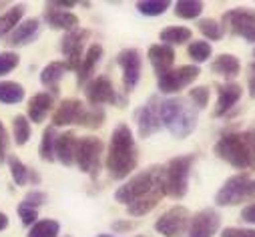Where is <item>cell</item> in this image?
Returning <instances> with one entry per match:
<instances>
[{
  "label": "cell",
  "mask_w": 255,
  "mask_h": 237,
  "mask_svg": "<svg viewBox=\"0 0 255 237\" xmlns=\"http://www.w3.org/2000/svg\"><path fill=\"white\" fill-rule=\"evenodd\" d=\"M165 195L167 193L163 181V167L157 165L133 175L129 181L115 191L117 203L125 205L131 217H143L151 213Z\"/></svg>",
  "instance_id": "cell-1"
},
{
  "label": "cell",
  "mask_w": 255,
  "mask_h": 237,
  "mask_svg": "<svg viewBox=\"0 0 255 237\" xmlns=\"http://www.w3.org/2000/svg\"><path fill=\"white\" fill-rule=\"evenodd\" d=\"M107 171L113 181H125L137 165H139V149L133 137V131L127 123H119L111 135L109 153H107Z\"/></svg>",
  "instance_id": "cell-2"
},
{
  "label": "cell",
  "mask_w": 255,
  "mask_h": 237,
  "mask_svg": "<svg viewBox=\"0 0 255 237\" xmlns=\"http://www.w3.org/2000/svg\"><path fill=\"white\" fill-rule=\"evenodd\" d=\"M161 125L175 137V139H187L197 129L199 111L193 107L189 99L183 97H171L161 101L159 107Z\"/></svg>",
  "instance_id": "cell-3"
},
{
  "label": "cell",
  "mask_w": 255,
  "mask_h": 237,
  "mask_svg": "<svg viewBox=\"0 0 255 237\" xmlns=\"http://www.w3.org/2000/svg\"><path fill=\"white\" fill-rule=\"evenodd\" d=\"M213 151L221 161H225L233 169H239L243 173L255 171V145L247 131L221 135Z\"/></svg>",
  "instance_id": "cell-4"
},
{
  "label": "cell",
  "mask_w": 255,
  "mask_h": 237,
  "mask_svg": "<svg viewBox=\"0 0 255 237\" xmlns=\"http://www.w3.org/2000/svg\"><path fill=\"white\" fill-rule=\"evenodd\" d=\"M195 163V155H177L169 159V163L163 167V181H165V193L179 201L189 191V177L191 169Z\"/></svg>",
  "instance_id": "cell-5"
},
{
  "label": "cell",
  "mask_w": 255,
  "mask_h": 237,
  "mask_svg": "<svg viewBox=\"0 0 255 237\" xmlns=\"http://www.w3.org/2000/svg\"><path fill=\"white\" fill-rule=\"evenodd\" d=\"M253 195H255V181L249 177V173H237L219 187V191L215 193V203L219 207H233Z\"/></svg>",
  "instance_id": "cell-6"
},
{
  "label": "cell",
  "mask_w": 255,
  "mask_h": 237,
  "mask_svg": "<svg viewBox=\"0 0 255 237\" xmlns=\"http://www.w3.org/2000/svg\"><path fill=\"white\" fill-rule=\"evenodd\" d=\"M103 151H105V145L99 137H93V135L81 137L77 143L75 165L83 173H87L91 179H97L101 173V165H103Z\"/></svg>",
  "instance_id": "cell-7"
},
{
  "label": "cell",
  "mask_w": 255,
  "mask_h": 237,
  "mask_svg": "<svg viewBox=\"0 0 255 237\" xmlns=\"http://www.w3.org/2000/svg\"><path fill=\"white\" fill-rule=\"evenodd\" d=\"M199 75L201 69L197 65H183L157 77V89L161 95H179L183 89L193 85L199 79Z\"/></svg>",
  "instance_id": "cell-8"
},
{
  "label": "cell",
  "mask_w": 255,
  "mask_h": 237,
  "mask_svg": "<svg viewBox=\"0 0 255 237\" xmlns=\"http://www.w3.org/2000/svg\"><path fill=\"white\" fill-rule=\"evenodd\" d=\"M85 97H87V103L91 107H101V105L125 107L127 105V99H129V97H119V93L115 91L111 79L105 77V75L95 77V79H91L85 85Z\"/></svg>",
  "instance_id": "cell-9"
},
{
  "label": "cell",
  "mask_w": 255,
  "mask_h": 237,
  "mask_svg": "<svg viewBox=\"0 0 255 237\" xmlns=\"http://www.w3.org/2000/svg\"><path fill=\"white\" fill-rule=\"evenodd\" d=\"M223 30H229L235 36L255 42V10L253 8H231L221 16Z\"/></svg>",
  "instance_id": "cell-10"
},
{
  "label": "cell",
  "mask_w": 255,
  "mask_h": 237,
  "mask_svg": "<svg viewBox=\"0 0 255 237\" xmlns=\"http://www.w3.org/2000/svg\"><path fill=\"white\" fill-rule=\"evenodd\" d=\"M117 65L123 71V89L125 95L135 91V87L141 81V71H143V56L137 48H123L117 54Z\"/></svg>",
  "instance_id": "cell-11"
},
{
  "label": "cell",
  "mask_w": 255,
  "mask_h": 237,
  "mask_svg": "<svg viewBox=\"0 0 255 237\" xmlns=\"http://www.w3.org/2000/svg\"><path fill=\"white\" fill-rule=\"evenodd\" d=\"M189 221H191L189 209L183 205H173L155 221V231L161 233L163 237H183L189 229Z\"/></svg>",
  "instance_id": "cell-12"
},
{
  "label": "cell",
  "mask_w": 255,
  "mask_h": 237,
  "mask_svg": "<svg viewBox=\"0 0 255 237\" xmlns=\"http://www.w3.org/2000/svg\"><path fill=\"white\" fill-rule=\"evenodd\" d=\"M87 38H89V30H85L81 26L71 30V32H65V36H62L60 50H62V54H65V58H67V63H65L67 71H75V73L79 71L81 61L85 56V42H87Z\"/></svg>",
  "instance_id": "cell-13"
},
{
  "label": "cell",
  "mask_w": 255,
  "mask_h": 237,
  "mask_svg": "<svg viewBox=\"0 0 255 237\" xmlns=\"http://www.w3.org/2000/svg\"><path fill=\"white\" fill-rule=\"evenodd\" d=\"M87 105L79 99H65L52 113V127H83L87 117Z\"/></svg>",
  "instance_id": "cell-14"
},
{
  "label": "cell",
  "mask_w": 255,
  "mask_h": 237,
  "mask_svg": "<svg viewBox=\"0 0 255 237\" xmlns=\"http://www.w3.org/2000/svg\"><path fill=\"white\" fill-rule=\"evenodd\" d=\"M159 107H161V99L157 95H153L135 115L137 118V131L141 139H149L153 135H157L163 125H161V117H159Z\"/></svg>",
  "instance_id": "cell-15"
},
{
  "label": "cell",
  "mask_w": 255,
  "mask_h": 237,
  "mask_svg": "<svg viewBox=\"0 0 255 237\" xmlns=\"http://www.w3.org/2000/svg\"><path fill=\"white\" fill-rule=\"evenodd\" d=\"M221 227V215L213 207H205L197 211L195 215H191L189 229L185 237H215Z\"/></svg>",
  "instance_id": "cell-16"
},
{
  "label": "cell",
  "mask_w": 255,
  "mask_h": 237,
  "mask_svg": "<svg viewBox=\"0 0 255 237\" xmlns=\"http://www.w3.org/2000/svg\"><path fill=\"white\" fill-rule=\"evenodd\" d=\"M42 18H44V22H46L52 30H65V32H71V30L79 28V16H77L75 12L56 8L52 2H46Z\"/></svg>",
  "instance_id": "cell-17"
},
{
  "label": "cell",
  "mask_w": 255,
  "mask_h": 237,
  "mask_svg": "<svg viewBox=\"0 0 255 237\" xmlns=\"http://www.w3.org/2000/svg\"><path fill=\"white\" fill-rule=\"evenodd\" d=\"M241 85L237 83H225V85H219L217 87V103H215V109H213V117L219 118V117H225L239 101H241Z\"/></svg>",
  "instance_id": "cell-18"
},
{
  "label": "cell",
  "mask_w": 255,
  "mask_h": 237,
  "mask_svg": "<svg viewBox=\"0 0 255 237\" xmlns=\"http://www.w3.org/2000/svg\"><path fill=\"white\" fill-rule=\"evenodd\" d=\"M103 54H105V48H103L99 42L91 44V46L85 50V56H83V61H81V67H79V71H77V85H79V87H85V85L93 79L95 69H97V65L101 63Z\"/></svg>",
  "instance_id": "cell-19"
},
{
  "label": "cell",
  "mask_w": 255,
  "mask_h": 237,
  "mask_svg": "<svg viewBox=\"0 0 255 237\" xmlns=\"http://www.w3.org/2000/svg\"><path fill=\"white\" fill-rule=\"evenodd\" d=\"M77 143H79V137L73 131L60 133L54 143V159L65 167H73L75 155H77Z\"/></svg>",
  "instance_id": "cell-20"
},
{
  "label": "cell",
  "mask_w": 255,
  "mask_h": 237,
  "mask_svg": "<svg viewBox=\"0 0 255 237\" xmlns=\"http://www.w3.org/2000/svg\"><path fill=\"white\" fill-rule=\"evenodd\" d=\"M38 32H40V18H26L6 36V44L12 48L26 46L38 36Z\"/></svg>",
  "instance_id": "cell-21"
},
{
  "label": "cell",
  "mask_w": 255,
  "mask_h": 237,
  "mask_svg": "<svg viewBox=\"0 0 255 237\" xmlns=\"http://www.w3.org/2000/svg\"><path fill=\"white\" fill-rule=\"evenodd\" d=\"M147 58L155 71L157 77L165 75L167 71L173 69V63H175V50L173 46H167V44H153L147 52Z\"/></svg>",
  "instance_id": "cell-22"
},
{
  "label": "cell",
  "mask_w": 255,
  "mask_h": 237,
  "mask_svg": "<svg viewBox=\"0 0 255 237\" xmlns=\"http://www.w3.org/2000/svg\"><path fill=\"white\" fill-rule=\"evenodd\" d=\"M52 107H54V95H50V93L32 95V99L28 101V107H26L28 121L30 123H44V118L48 117Z\"/></svg>",
  "instance_id": "cell-23"
},
{
  "label": "cell",
  "mask_w": 255,
  "mask_h": 237,
  "mask_svg": "<svg viewBox=\"0 0 255 237\" xmlns=\"http://www.w3.org/2000/svg\"><path fill=\"white\" fill-rule=\"evenodd\" d=\"M211 71H213V75H219L223 79H235L241 73V63L235 54L221 52L211 61Z\"/></svg>",
  "instance_id": "cell-24"
},
{
  "label": "cell",
  "mask_w": 255,
  "mask_h": 237,
  "mask_svg": "<svg viewBox=\"0 0 255 237\" xmlns=\"http://www.w3.org/2000/svg\"><path fill=\"white\" fill-rule=\"evenodd\" d=\"M65 73H67V67H65V63H60V61L48 63L40 71V83L46 89V93L50 91V95H58V85H60L62 79H65Z\"/></svg>",
  "instance_id": "cell-25"
},
{
  "label": "cell",
  "mask_w": 255,
  "mask_h": 237,
  "mask_svg": "<svg viewBox=\"0 0 255 237\" xmlns=\"http://www.w3.org/2000/svg\"><path fill=\"white\" fill-rule=\"evenodd\" d=\"M191 38H193V32L187 26H165L159 32L161 44H167V46H181L191 42Z\"/></svg>",
  "instance_id": "cell-26"
},
{
  "label": "cell",
  "mask_w": 255,
  "mask_h": 237,
  "mask_svg": "<svg viewBox=\"0 0 255 237\" xmlns=\"http://www.w3.org/2000/svg\"><path fill=\"white\" fill-rule=\"evenodd\" d=\"M24 10H26L24 4H14V6H10L6 12L0 14V38H2V36H8V34L22 22V18H24Z\"/></svg>",
  "instance_id": "cell-27"
},
{
  "label": "cell",
  "mask_w": 255,
  "mask_h": 237,
  "mask_svg": "<svg viewBox=\"0 0 255 237\" xmlns=\"http://www.w3.org/2000/svg\"><path fill=\"white\" fill-rule=\"evenodd\" d=\"M24 101V87L14 81H0V103L18 105Z\"/></svg>",
  "instance_id": "cell-28"
},
{
  "label": "cell",
  "mask_w": 255,
  "mask_h": 237,
  "mask_svg": "<svg viewBox=\"0 0 255 237\" xmlns=\"http://www.w3.org/2000/svg\"><path fill=\"white\" fill-rule=\"evenodd\" d=\"M56 129L50 125L42 131V137H40V145H38V157L44 161V163H52L56 161L54 159V143H56Z\"/></svg>",
  "instance_id": "cell-29"
},
{
  "label": "cell",
  "mask_w": 255,
  "mask_h": 237,
  "mask_svg": "<svg viewBox=\"0 0 255 237\" xmlns=\"http://www.w3.org/2000/svg\"><path fill=\"white\" fill-rule=\"evenodd\" d=\"M187 54H189L191 61H193V63L199 67V65L207 63L209 58H211L213 46H211V42H207V40H191L189 46H187Z\"/></svg>",
  "instance_id": "cell-30"
},
{
  "label": "cell",
  "mask_w": 255,
  "mask_h": 237,
  "mask_svg": "<svg viewBox=\"0 0 255 237\" xmlns=\"http://www.w3.org/2000/svg\"><path fill=\"white\" fill-rule=\"evenodd\" d=\"M30 133H32V127H30L28 117L26 115H16L12 118V137H14L16 147H24L30 139Z\"/></svg>",
  "instance_id": "cell-31"
},
{
  "label": "cell",
  "mask_w": 255,
  "mask_h": 237,
  "mask_svg": "<svg viewBox=\"0 0 255 237\" xmlns=\"http://www.w3.org/2000/svg\"><path fill=\"white\" fill-rule=\"evenodd\" d=\"M203 8L205 6H203V2H199V0H179V2H175V14L183 20L199 18Z\"/></svg>",
  "instance_id": "cell-32"
},
{
  "label": "cell",
  "mask_w": 255,
  "mask_h": 237,
  "mask_svg": "<svg viewBox=\"0 0 255 237\" xmlns=\"http://www.w3.org/2000/svg\"><path fill=\"white\" fill-rule=\"evenodd\" d=\"M60 235V223L56 219H38L26 237H58Z\"/></svg>",
  "instance_id": "cell-33"
},
{
  "label": "cell",
  "mask_w": 255,
  "mask_h": 237,
  "mask_svg": "<svg viewBox=\"0 0 255 237\" xmlns=\"http://www.w3.org/2000/svg\"><path fill=\"white\" fill-rule=\"evenodd\" d=\"M169 8H171L169 0H141V2H137V10L143 16H151V18L165 14Z\"/></svg>",
  "instance_id": "cell-34"
},
{
  "label": "cell",
  "mask_w": 255,
  "mask_h": 237,
  "mask_svg": "<svg viewBox=\"0 0 255 237\" xmlns=\"http://www.w3.org/2000/svg\"><path fill=\"white\" fill-rule=\"evenodd\" d=\"M8 169H10V175H12V181L18 185V187H22V185H26L28 183V179H30V169L14 155V157H8Z\"/></svg>",
  "instance_id": "cell-35"
},
{
  "label": "cell",
  "mask_w": 255,
  "mask_h": 237,
  "mask_svg": "<svg viewBox=\"0 0 255 237\" xmlns=\"http://www.w3.org/2000/svg\"><path fill=\"white\" fill-rule=\"evenodd\" d=\"M197 28H199V32L207 38V42H209V40H221L223 34H225L221 22H217L215 18H201V20L197 22Z\"/></svg>",
  "instance_id": "cell-36"
},
{
  "label": "cell",
  "mask_w": 255,
  "mask_h": 237,
  "mask_svg": "<svg viewBox=\"0 0 255 237\" xmlns=\"http://www.w3.org/2000/svg\"><path fill=\"white\" fill-rule=\"evenodd\" d=\"M18 65H20V56H18V52H12V50L0 52V77H4V75H8V73H12Z\"/></svg>",
  "instance_id": "cell-37"
},
{
  "label": "cell",
  "mask_w": 255,
  "mask_h": 237,
  "mask_svg": "<svg viewBox=\"0 0 255 237\" xmlns=\"http://www.w3.org/2000/svg\"><path fill=\"white\" fill-rule=\"evenodd\" d=\"M105 118H107V115H105V109L103 107H89L83 127H87V129H99V127L105 125Z\"/></svg>",
  "instance_id": "cell-38"
},
{
  "label": "cell",
  "mask_w": 255,
  "mask_h": 237,
  "mask_svg": "<svg viewBox=\"0 0 255 237\" xmlns=\"http://www.w3.org/2000/svg\"><path fill=\"white\" fill-rule=\"evenodd\" d=\"M209 97H211L209 87H193L189 91V101L193 103V107L197 111H201V109H205L209 105Z\"/></svg>",
  "instance_id": "cell-39"
},
{
  "label": "cell",
  "mask_w": 255,
  "mask_h": 237,
  "mask_svg": "<svg viewBox=\"0 0 255 237\" xmlns=\"http://www.w3.org/2000/svg\"><path fill=\"white\" fill-rule=\"evenodd\" d=\"M16 211H18V217H20L22 225H26V227H32V225L38 221V209H34V207H30V205H26L24 201H22V203H18Z\"/></svg>",
  "instance_id": "cell-40"
},
{
  "label": "cell",
  "mask_w": 255,
  "mask_h": 237,
  "mask_svg": "<svg viewBox=\"0 0 255 237\" xmlns=\"http://www.w3.org/2000/svg\"><path fill=\"white\" fill-rule=\"evenodd\" d=\"M46 193L44 191H40V189H32V191H28L26 193V197L22 199L26 205H30V207H34V209H38V207H42L44 203H46Z\"/></svg>",
  "instance_id": "cell-41"
},
{
  "label": "cell",
  "mask_w": 255,
  "mask_h": 237,
  "mask_svg": "<svg viewBox=\"0 0 255 237\" xmlns=\"http://www.w3.org/2000/svg\"><path fill=\"white\" fill-rule=\"evenodd\" d=\"M219 237H255V229H249V227H225Z\"/></svg>",
  "instance_id": "cell-42"
},
{
  "label": "cell",
  "mask_w": 255,
  "mask_h": 237,
  "mask_svg": "<svg viewBox=\"0 0 255 237\" xmlns=\"http://www.w3.org/2000/svg\"><path fill=\"white\" fill-rule=\"evenodd\" d=\"M137 227V221H129V219H115L113 223H111V229L115 231V233H129V231H133Z\"/></svg>",
  "instance_id": "cell-43"
},
{
  "label": "cell",
  "mask_w": 255,
  "mask_h": 237,
  "mask_svg": "<svg viewBox=\"0 0 255 237\" xmlns=\"http://www.w3.org/2000/svg\"><path fill=\"white\" fill-rule=\"evenodd\" d=\"M8 145H10V141H8V133H6L4 125L0 123V163L6 161V155H8Z\"/></svg>",
  "instance_id": "cell-44"
},
{
  "label": "cell",
  "mask_w": 255,
  "mask_h": 237,
  "mask_svg": "<svg viewBox=\"0 0 255 237\" xmlns=\"http://www.w3.org/2000/svg\"><path fill=\"white\" fill-rule=\"evenodd\" d=\"M241 221H245L249 225H255V203H249L247 207L241 209Z\"/></svg>",
  "instance_id": "cell-45"
},
{
  "label": "cell",
  "mask_w": 255,
  "mask_h": 237,
  "mask_svg": "<svg viewBox=\"0 0 255 237\" xmlns=\"http://www.w3.org/2000/svg\"><path fill=\"white\" fill-rule=\"evenodd\" d=\"M247 87H249V97H251V99H255V63H251V65H249Z\"/></svg>",
  "instance_id": "cell-46"
},
{
  "label": "cell",
  "mask_w": 255,
  "mask_h": 237,
  "mask_svg": "<svg viewBox=\"0 0 255 237\" xmlns=\"http://www.w3.org/2000/svg\"><path fill=\"white\" fill-rule=\"evenodd\" d=\"M52 4H54L56 8H62V10H71V8H75L79 2H75V0H52Z\"/></svg>",
  "instance_id": "cell-47"
},
{
  "label": "cell",
  "mask_w": 255,
  "mask_h": 237,
  "mask_svg": "<svg viewBox=\"0 0 255 237\" xmlns=\"http://www.w3.org/2000/svg\"><path fill=\"white\" fill-rule=\"evenodd\" d=\"M28 183H32V185H40V175H38V171L30 169V179H28Z\"/></svg>",
  "instance_id": "cell-48"
},
{
  "label": "cell",
  "mask_w": 255,
  "mask_h": 237,
  "mask_svg": "<svg viewBox=\"0 0 255 237\" xmlns=\"http://www.w3.org/2000/svg\"><path fill=\"white\" fill-rule=\"evenodd\" d=\"M8 227V215L0 211V231H4Z\"/></svg>",
  "instance_id": "cell-49"
},
{
  "label": "cell",
  "mask_w": 255,
  "mask_h": 237,
  "mask_svg": "<svg viewBox=\"0 0 255 237\" xmlns=\"http://www.w3.org/2000/svg\"><path fill=\"white\" fill-rule=\"evenodd\" d=\"M247 133H249V137H251V141H253V145H255V121H253V125L247 129Z\"/></svg>",
  "instance_id": "cell-50"
},
{
  "label": "cell",
  "mask_w": 255,
  "mask_h": 237,
  "mask_svg": "<svg viewBox=\"0 0 255 237\" xmlns=\"http://www.w3.org/2000/svg\"><path fill=\"white\" fill-rule=\"evenodd\" d=\"M97 237H115V235H109V233H101V235H97Z\"/></svg>",
  "instance_id": "cell-51"
},
{
  "label": "cell",
  "mask_w": 255,
  "mask_h": 237,
  "mask_svg": "<svg viewBox=\"0 0 255 237\" xmlns=\"http://www.w3.org/2000/svg\"><path fill=\"white\" fill-rule=\"evenodd\" d=\"M137 237H145V235H137Z\"/></svg>",
  "instance_id": "cell-52"
},
{
  "label": "cell",
  "mask_w": 255,
  "mask_h": 237,
  "mask_svg": "<svg viewBox=\"0 0 255 237\" xmlns=\"http://www.w3.org/2000/svg\"><path fill=\"white\" fill-rule=\"evenodd\" d=\"M253 56H255V48H253Z\"/></svg>",
  "instance_id": "cell-53"
},
{
  "label": "cell",
  "mask_w": 255,
  "mask_h": 237,
  "mask_svg": "<svg viewBox=\"0 0 255 237\" xmlns=\"http://www.w3.org/2000/svg\"><path fill=\"white\" fill-rule=\"evenodd\" d=\"M65 237H71V235H65Z\"/></svg>",
  "instance_id": "cell-54"
}]
</instances>
